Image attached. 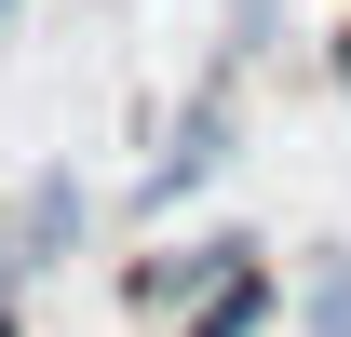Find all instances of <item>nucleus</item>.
I'll return each mask as SVG.
<instances>
[{"mask_svg":"<svg viewBox=\"0 0 351 337\" xmlns=\"http://www.w3.org/2000/svg\"><path fill=\"white\" fill-rule=\"evenodd\" d=\"M0 14H14V0H0Z\"/></svg>","mask_w":351,"mask_h":337,"instance_id":"5","label":"nucleus"},{"mask_svg":"<svg viewBox=\"0 0 351 337\" xmlns=\"http://www.w3.org/2000/svg\"><path fill=\"white\" fill-rule=\"evenodd\" d=\"M338 82H351V41H338Z\"/></svg>","mask_w":351,"mask_h":337,"instance_id":"4","label":"nucleus"},{"mask_svg":"<svg viewBox=\"0 0 351 337\" xmlns=\"http://www.w3.org/2000/svg\"><path fill=\"white\" fill-rule=\"evenodd\" d=\"M217 135H230V108H217V95H203V108H189V122H176V162L149 175V216H162L176 189H203V175H217Z\"/></svg>","mask_w":351,"mask_h":337,"instance_id":"1","label":"nucleus"},{"mask_svg":"<svg viewBox=\"0 0 351 337\" xmlns=\"http://www.w3.org/2000/svg\"><path fill=\"white\" fill-rule=\"evenodd\" d=\"M311 337H351V256L311 270Z\"/></svg>","mask_w":351,"mask_h":337,"instance_id":"3","label":"nucleus"},{"mask_svg":"<svg viewBox=\"0 0 351 337\" xmlns=\"http://www.w3.org/2000/svg\"><path fill=\"white\" fill-rule=\"evenodd\" d=\"M257 324H270V284H257V270H230V284H203V310H189L176 337H257Z\"/></svg>","mask_w":351,"mask_h":337,"instance_id":"2","label":"nucleus"}]
</instances>
